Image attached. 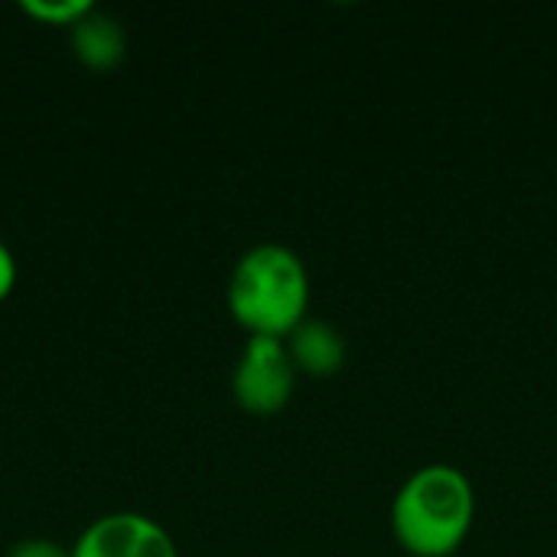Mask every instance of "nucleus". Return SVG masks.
I'll use <instances>...</instances> for the list:
<instances>
[{"label": "nucleus", "instance_id": "obj_1", "mask_svg": "<svg viewBox=\"0 0 557 557\" xmlns=\"http://www.w3.org/2000/svg\"><path fill=\"white\" fill-rule=\"evenodd\" d=\"M476 522L473 480L454 463H424L398 490L388 509L395 542L408 557H450Z\"/></svg>", "mask_w": 557, "mask_h": 557}, {"label": "nucleus", "instance_id": "obj_2", "mask_svg": "<svg viewBox=\"0 0 557 557\" xmlns=\"http://www.w3.org/2000/svg\"><path fill=\"white\" fill-rule=\"evenodd\" d=\"M225 304L248 336L287 339L310 310V274L304 258L281 242L251 245L228 274Z\"/></svg>", "mask_w": 557, "mask_h": 557}, {"label": "nucleus", "instance_id": "obj_3", "mask_svg": "<svg viewBox=\"0 0 557 557\" xmlns=\"http://www.w3.org/2000/svg\"><path fill=\"white\" fill-rule=\"evenodd\" d=\"M297 369L284 339L248 336L232 369V398L255 418L281 414L297 388Z\"/></svg>", "mask_w": 557, "mask_h": 557}, {"label": "nucleus", "instance_id": "obj_4", "mask_svg": "<svg viewBox=\"0 0 557 557\" xmlns=\"http://www.w3.org/2000/svg\"><path fill=\"white\" fill-rule=\"evenodd\" d=\"M69 557H180V548L163 522L121 509L91 519L72 542Z\"/></svg>", "mask_w": 557, "mask_h": 557}, {"label": "nucleus", "instance_id": "obj_5", "mask_svg": "<svg viewBox=\"0 0 557 557\" xmlns=\"http://www.w3.org/2000/svg\"><path fill=\"white\" fill-rule=\"evenodd\" d=\"M72 55L91 72H111L127 59V29L117 16L91 7L72 29H69Z\"/></svg>", "mask_w": 557, "mask_h": 557}, {"label": "nucleus", "instance_id": "obj_6", "mask_svg": "<svg viewBox=\"0 0 557 557\" xmlns=\"http://www.w3.org/2000/svg\"><path fill=\"white\" fill-rule=\"evenodd\" d=\"M284 343H287V352L294 359V369L300 375H310V379L336 375L346 366V356H349L346 336L326 320H310L307 317Z\"/></svg>", "mask_w": 557, "mask_h": 557}, {"label": "nucleus", "instance_id": "obj_7", "mask_svg": "<svg viewBox=\"0 0 557 557\" xmlns=\"http://www.w3.org/2000/svg\"><path fill=\"white\" fill-rule=\"evenodd\" d=\"M23 16H29L39 26H55V29H72L85 13H91V0H20L16 3Z\"/></svg>", "mask_w": 557, "mask_h": 557}, {"label": "nucleus", "instance_id": "obj_8", "mask_svg": "<svg viewBox=\"0 0 557 557\" xmlns=\"http://www.w3.org/2000/svg\"><path fill=\"white\" fill-rule=\"evenodd\" d=\"M7 557H69V548L49 539H23L7 552Z\"/></svg>", "mask_w": 557, "mask_h": 557}, {"label": "nucleus", "instance_id": "obj_9", "mask_svg": "<svg viewBox=\"0 0 557 557\" xmlns=\"http://www.w3.org/2000/svg\"><path fill=\"white\" fill-rule=\"evenodd\" d=\"M16 281H20V264L10 251V245L0 238V304L16 290Z\"/></svg>", "mask_w": 557, "mask_h": 557}]
</instances>
